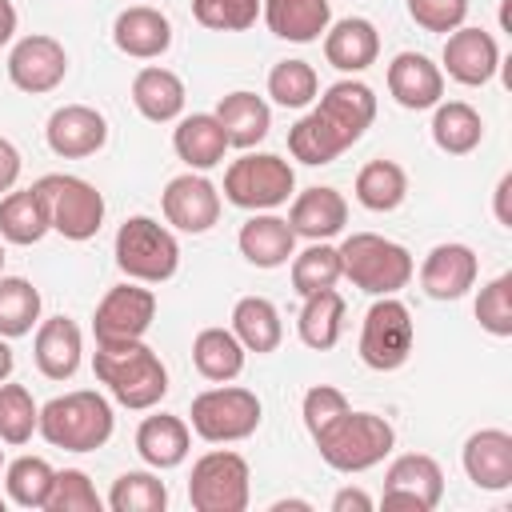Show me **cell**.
<instances>
[{"instance_id": "10", "label": "cell", "mask_w": 512, "mask_h": 512, "mask_svg": "<svg viewBox=\"0 0 512 512\" xmlns=\"http://www.w3.org/2000/svg\"><path fill=\"white\" fill-rule=\"evenodd\" d=\"M252 492L248 460L232 448H212L192 464L188 500L196 512H244Z\"/></svg>"}, {"instance_id": "5", "label": "cell", "mask_w": 512, "mask_h": 512, "mask_svg": "<svg viewBox=\"0 0 512 512\" xmlns=\"http://www.w3.org/2000/svg\"><path fill=\"white\" fill-rule=\"evenodd\" d=\"M112 256H116V268L136 284H164L180 268V244L172 228L152 216H128L116 228Z\"/></svg>"}, {"instance_id": "13", "label": "cell", "mask_w": 512, "mask_h": 512, "mask_svg": "<svg viewBox=\"0 0 512 512\" xmlns=\"http://www.w3.org/2000/svg\"><path fill=\"white\" fill-rule=\"evenodd\" d=\"M8 80L12 88L28 92V96H44L52 88L64 84L68 76V52L56 36L48 32H32V36H20L8 52Z\"/></svg>"}, {"instance_id": "4", "label": "cell", "mask_w": 512, "mask_h": 512, "mask_svg": "<svg viewBox=\"0 0 512 512\" xmlns=\"http://www.w3.org/2000/svg\"><path fill=\"white\" fill-rule=\"evenodd\" d=\"M396 448V428L376 416V412H356L348 408L336 424H328L316 436V452L332 472H368L376 464H384V456Z\"/></svg>"}, {"instance_id": "7", "label": "cell", "mask_w": 512, "mask_h": 512, "mask_svg": "<svg viewBox=\"0 0 512 512\" xmlns=\"http://www.w3.org/2000/svg\"><path fill=\"white\" fill-rule=\"evenodd\" d=\"M296 192V172L276 152H244L224 172V200L244 212H272Z\"/></svg>"}, {"instance_id": "37", "label": "cell", "mask_w": 512, "mask_h": 512, "mask_svg": "<svg viewBox=\"0 0 512 512\" xmlns=\"http://www.w3.org/2000/svg\"><path fill=\"white\" fill-rule=\"evenodd\" d=\"M288 264H292L288 276H292V292H296V296H312V292L336 288V280H344V272H340V252H336V244H328V240H308V248H304V252H292Z\"/></svg>"}, {"instance_id": "9", "label": "cell", "mask_w": 512, "mask_h": 512, "mask_svg": "<svg viewBox=\"0 0 512 512\" xmlns=\"http://www.w3.org/2000/svg\"><path fill=\"white\" fill-rule=\"evenodd\" d=\"M416 348V324L400 296H376L360 324V360L372 372H396Z\"/></svg>"}, {"instance_id": "27", "label": "cell", "mask_w": 512, "mask_h": 512, "mask_svg": "<svg viewBox=\"0 0 512 512\" xmlns=\"http://www.w3.org/2000/svg\"><path fill=\"white\" fill-rule=\"evenodd\" d=\"M272 36L288 44H316L332 24V0H260Z\"/></svg>"}, {"instance_id": "50", "label": "cell", "mask_w": 512, "mask_h": 512, "mask_svg": "<svg viewBox=\"0 0 512 512\" xmlns=\"http://www.w3.org/2000/svg\"><path fill=\"white\" fill-rule=\"evenodd\" d=\"M332 512H372V496L364 492V488H340L336 496H332Z\"/></svg>"}, {"instance_id": "44", "label": "cell", "mask_w": 512, "mask_h": 512, "mask_svg": "<svg viewBox=\"0 0 512 512\" xmlns=\"http://www.w3.org/2000/svg\"><path fill=\"white\" fill-rule=\"evenodd\" d=\"M100 508H104V500H100V492L84 468H60L56 472L44 512H100Z\"/></svg>"}, {"instance_id": "6", "label": "cell", "mask_w": 512, "mask_h": 512, "mask_svg": "<svg viewBox=\"0 0 512 512\" xmlns=\"http://www.w3.org/2000/svg\"><path fill=\"white\" fill-rule=\"evenodd\" d=\"M264 420V408H260V396L252 388H240V384H216V388H204L200 396H192V412H188V428L208 440V444H236V440H248Z\"/></svg>"}, {"instance_id": "14", "label": "cell", "mask_w": 512, "mask_h": 512, "mask_svg": "<svg viewBox=\"0 0 512 512\" xmlns=\"http://www.w3.org/2000/svg\"><path fill=\"white\" fill-rule=\"evenodd\" d=\"M160 212H164V224H172L176 232L200 236L220 220V188L204 172H180L164 184Z\"/></svg>"}, {"instance_id": "22", "label": "cell", "mask_w": 512, "mask_h": 512, "mask_svg": "<svg viewBox=\"0 0 512 512\" xmlns=\"http://www.w3.org/2000/svg\"><path fill=\"white\" fill-rule=\"evenodd\" d=\"M284 220L296 232V240H332L348 224V200L336 188L316 184V188L292 192V208Z\"/></svg>"}, {"instance_id": "56", "label": "cell", "mask_w": 512, "mask_h": 512, "mask_svg": "<svg viewBox=\"0 0 512 512\" xmlns=\"http://www.w3.org/2000/svg\"><path fill=\"white\" fill-rule=\"evenodd\" d=\"M4 464H8V460H4V448H0V476H4Z\"/></svg>"}, {"instance_id": "33", "label": "cell", "mask_w": 512, "mask_h": 512, "mask_svg": "<svg viewBox=\"0 0 512 512\" xmlns=\"http://www.w3.org/2000/svg\"><path fill=\"white\" fill-rule=\"evenodd\" d=\"M300 316H296V336L304 348L312 352H328L336 348L340 332H344V296L336 288H320L312 296H300Z\"/></svg>"}, {"instance_id": "57", "label": "cell", "mask_w": 512, "mask_h": 512, "mask_svg": "<svg viewBox=\"0 0 512 512\" xmlns=\"http://www.w3.org/2000/svg\"><path fill=\"white\" fill-rule=\"evenodd\" d=\"M4 504H8V496H0V512H4Z\"/></svg>"}, {"instance_id": "15", "label": "cell", "mask_w": 512, "mask_h": 512, "mask_svg": "<svg viewBox=\"0 0 512 512\" xmlns=\"http://www.w3.org/2000/svg\"><path fill=\"white\" fill-rule=\"evenodd\" d=\"M500 68V44L492 32L460 24L444 36V52H440V72L464 88H480L496 76Z\"/></svg>"}, {"instance_id": "34", "label": "cell", "mask_w": 512, "mask_h": 512, "mask_svg": "<svg viewBox=\"0 0 512 512\" xmlns=\"http://www.w3.org/2000/svg\"><path fill=\"white\" fill-rule=\"evenodd\" d=\"M484 140V120L464 100H440L432 108V144L448 156H468Z\"/></svg>"}, {"instance_id": "8", "label": "cell", "mask_w": 512, "mask_h": 512, "mask_svg": "<svg viewBox=\"0 0 512 512\" xmlns=\"http://www.w3.org/2000/svg\"><path fill=\"white\" fill-rule=\"evenodd\" d=\"M36 192L44 196L48 208V224L52 232H60L64 240H92L104 224V196L92 180L72 176V172H48L36 180Z\"/></svg>"}, {"instance_id": "12", "label": "cell", "mask_w": 512, "mask_h": 512, "mask_svg": "<svg viewBox=\"0 0 512 512\" xmlns=\"http://www.w3.org/2000/svg\"><path fill=\"white\" fill-rule=\"evenodd\" d=\"M444 496V468L428 452H404L384 468L380 504L396 512H432Z\"/></svg>"}, {"instance_id": "16", "label": "cell", "mask_w": 512, "mask_h": 512, "mask_svg": "<svg viewBox=\"0 0 512 512\" xmlns=\"http://www.w3.org/2000/svg\"><path fill=\"white\" fill-rule=\"evenodd\" d=\"M316 112L340 136V144L352 148L372 128V120H376V92L364 80L344 76V80L328 84L324 96H316Z\"/></svg>"}, {"instance_id": "46", "label": "cell", "mask_w": 512, "mask_h": 512, "mask_svg": "<svg viewBox=\"0 0 512 512\" xmlns=\"http://www.w3.org/2000/svg\"><path fill=\"white\" fill-rule=\"evenodd\" d=\"M196 24L212 32H244L260 16V0H192Z\"/></svg>"}, {"instance_id": "11", "label": "cell", "mask_w": 512, "mask_h": 512, "mask_svg": "<svg viewBox=\"0 0 512 512\" xmlns=\"http://www.w3.org/2000/svg\"><path fill=\"white\" fill-rule=\"evenodd\" d=\"M156 320V292L148 284L124 280L104 292V300L92 312V336L96 344H128L144 340Z\"/></svg>"}, {"instance_id": "49", "label": "cell", "mask_w": 512, "mask_h": 512, "mask_svg": "<svg viewBox=\"0 0 512 512\" xmlns=\"http://www.w3.org/2000/svg\"><path fill=\"white\" fill-rule=\"evenodd\" d=\"M20 168H24V160H20V148H16L8 136H0V192H12V188H16V180H20Z\"/></svg>"}, {"instance_id": "26", "label": "cell", "mask_w": 512, "mask_h": 512, "mask_svg": "<svg viewBox=\"0 0 512 512\" xmlns=\"http://www.w3.org/2000/svg\"><path fill=\"white\" fill-rule=\"evenodd\" d=\"M236 248L252 268H284L292 260V252H296V232L276 212H252L240 224Z\"/></svg>"}, {"instance_id": "1", "label": "cell", "mask_w": 512, "mask_h": 512, "mask_svg": "<svg viewBox=\"0 0 512 512\" xmlns=\"http://www.w3.org/2000/svg\"><path fill=\"white\" fill-rule=\"evenodd\" d=\"M92 372L108 388V396L128 412H152L168 396V368L144 340L96 344Z\"/></svg>"}, {"instance_id": "32", "label": "cell", "mask_w": 512, "mask_h": 512, "mask_svg": "<svg viewBox=\"0 0 512 512\" xmlns=\"http://www.w3.org/2000/svg\"><path fill=\"white\" fill-rule=\"evenodd\" d=\"M52 232L48 224V208H44V196L32 188H12L0 196V240L8 244H40L44 236Z\"/></svg>"}, {"instance_id": "43", "label": "cell", "mask_w": 512, "mask_h": 512, "mask_svg": "<svg viewBox=\"0 0 512 512\" xmlns=\"http://www.w3.org/2000/svg\"><path fill=\"white\" fill-rule=\"evenodd\" d=\"M36 424H40V404L32 400V392L24 384L4 380L0 384V440L20 448L32 440Z\"/></svg>"}, {"instance_id": "31", "label": "cell", "mask_w": 512, "mask_h": 512, "mask_svg": "<svg viewBox=\"0 0 512 512\" xmlns=\"http://www.w3.org/2000/svg\"><path fill=\"white\" fill-rule=\"evenodd\" d=\"M236 340L244 344V352H256V356H268L280 348L284 340V320H280V308L268 300V296H240L232 304V324Z\"/></svg>"}, {"instance_id": "47", "label": "cell", "mask_w": 512, "mask_h": 512, "mask_svg": "<svg viewBox=\"0 0 512 512\" xmlns=\"http://www.w3.org/2000/svg\"><path fill=\"white\" fill-rule=\"evenodd\" d=\"M348 408H352V404H348V396H344L340 388H332V384H312V388L304 392V400H300V416H304L308 436L316 440V436H320L328 424H336Z\"/></svg>"}, {"instance_id": "54", "label": "cell", "mask_w": 512, "mask_h": 512, "mask_svg": "<svg viewBox=\"0 0 512 512\" xmlns=\"http://www.w3.org/2000/svg\"><path fill=\"white\" fill-rule=\"evenodd\" d=\"M284 508H300V512H308L312 504H308V500H276V504H272V512H284Z\"/></svg>"}, {"instance_id": "55", "label": "cell", "mask_w": 512, "mask_h": 512, "mask_svg": "<svg viewBox=\"0 0 512 512\" xmlns=\"http://www.w3.org/2000/svg\"><path fill=\"white\" fill-rule=\"evenodd\" d=\"M0 276H4V240H0Z\"/></svg>"}, {"instance_id": "24", "label": "cell", "mask_w": 512, "mask_h": 512, "mask_svg": "<svg viewBox=\"0 0 512 512\" xmlns=\"http://www.w3.org/2000/svg\"><path fill=\"white\" fill-rule=\"evenodd\" d=\"M320 40H324V60H328L336 72H344V76H360V72L372 68L376 56H380V32H376V24L364 20V16L332 20Z\"/></svg>"}, {"instance_id": "19", "label": "cell", "mask_w": 512, "mask_h": 512, "mask_svg": "<svg viewBox=\"0 0 512 512\" xmlns=\"http://www.w3.org/2000/svg\"><path fill=\"white\" fill-rule=\"evenodd\" d=\"M464 476L480 488V492H504L512 488V432L504 428H480L464 440L460 452Z\"/></svg>"}, {"instance_id": "42", "label": "cell", "mask_w": 512, "mask_h": 512, "mask_svg": "<svg viewBox=\"0 0 512 512\" xmlns=\"http://www.w3.org/2000/svg\"><path fill=\"white\" fill-rule=\"evenodd\" d=\"M268 96L280 108H308L320 96V76L308 60H280L268 72Z\"/></svg>"}, {"instance_id": "39", "label": "cell", "mask_w": 512, "mask_h": 512, "mask_svg": "<svg viewBox=\"0 0 512 512\" xmlns=\"http://www.w3.org/2000/svg\"><path fill=\"white\" fill-rule=\"evenodd\" d=\"M56 468L44 456H16L4 464V496L20 508H44Z\"/></svg>"}, {"instance_id": "18", "label": "cell", "mask_w": 512, "mask_h": 512, "mask_svg": "<svg viewBox=\"0 0 512 512\" xmlns=\"http://www.w3.org/2000/svg\"><path fill=\"white\" fill-rule=\"evenodd\" d=\"M476 276H480V260L460 240L436 244L420 264V288L428 300H460L476 288Z\"/></svg>"}, {"instance_id": "20", "label": "cell", "mask_w": 512, "mask_h": 512, "mask_svg": "<svg viewBox=\"0 0 512 512\" xmlns=\"http://www.w3.org/2000/svg\"><path fill=\"white\" fill-rule=\"evenodd\" d=\"M112 44L132 60H160L172 48V20L152 4H128L112 20Z\"/></svg>"}, {"instance_id": "25", "label": "cell", "mask_w": 512, "mask_h": 512, "mask_svg": "<svg viewBox=\"0 0 512 512\" xmlns=\"http://www.w3.org/2000/svg\"><path fill=\"white\" fill-rule=\"evenodd\" d=\"M136 452L148 468L156 472H168V468H180L192 452V428L184 416H172V412H152L140 420L136 428Z\"/></svg>"}, {"instance_id": "30", "label": "cell", "mask_w": 512, "mask_h": 512, "mask_svg": "<svg viewBox=\"0 0 512 512\" xmlns=\"http://www.w3.org/2000/svg\"><path fill=\"white\" fill-rule=\"evenodd\" d=\"M216 120H220V128H224V136H228V148H244V152H248V148H256V144L268 136V128H272V108H268L264 96H256V92H248V88H236V92L220 96Z\"/></svg>"}, {"instance_id": "48", "label": "cell", "mask_w": 512, "mask_h": 512, "mask_svg": "<svg viewBox=\"0 0 512 512\" xmlns=\"http://www.w3.org/2000/svg\"><path fill=\"white\" fill-rule=\"evenodd\" d=\"M408 16H412L424 32H440V36H448L452 28L464 24V16H468V0H408Z\"/></svg>"}, {"instance_id": "41", "label": "cell", "mask_w": 512, "mask_h": 512, "mask_svg": "<svg viewBox=\"0 0 512 512\" xmlns=\"http://www.w3.org/2000/svg\"><path fill=\"white\" fill-rule=\"evenodd\" d=\"M288 152H292V160H300V164H308V168H320V164H332L340 152H348L344 144H340V136L320 120V112L312 108V112H304L292 128H288Z\"/></svg>"}, {"instance_id": "29", "label": "cell", "mask_w": 512, "mask_h": 512, "mask_svg": "<svg viewBox=\"0 0 512 512\" xmlns=\"http://www.w3.org/2000/svg\"><path fill=\"white\" fill-rule=\"evenodd\" d=\"M184 80L172 72V68H160V64H148L132 76V104L144 120L152 124H172L184 116Z\"/></svg>"}, {"instance_id": "28", "label": "cell", "mask_w": 512, "mask_h": 512, "mask_svg": "<svg viewBox=\"0 0 512 512\" xmlns=\"http://www.w3.org/2000/svg\"><path fill=\"white\" fill-rule=\"evenodd\" d=\"M172 152L188 164V172H208L224 160L228 152V136L216 120V112H192L180 116L172 128Z\"/></svg>"}, {"instance_id": "2", "label": "cell", "mask_w": 512, "mask_h": 512, "mask_svg": "<svg viewBox=\"0 0 512 512\" xmlns=\"http://www.w3.org/2000/svg\"><path fill=\"white\" fill-rule=\"evenodd\" d=\"M36 432L64 452H96L112 440L116 432V412L104 392L96 388H76L64 396H52L40 404V424Z\"/></svg>"}, {"instance_id": "3", "label": "cell", "mask_w": 512, "mask_h": 512, "mask_svg": "<svg viewBox=\"0 0 512 512\" xmlns=\"http://www.w3.org/2000/svg\"><path fill=\"white\" fill-rule=\"evenodd\" d=\"M340 272L368 296H396L416 276V260L404 244L380 236V232H352L336 244Z\"/></svg>"}, {"instance_id": "52", "label": "cell", "mask_w": 512, "mask_h": 512, "mask_svg": "<svg viewBox=\"0 0 512 512\" xmlns=\"http://www.w3.org/2000/svg\"><path fill=\"white\" fill-rule=\"evenodd\" d=\"M16 24H20V16H16V4L12 0H0V48L16 36Z\"/></svg>"}, {"instance_id": "51", "label": "cell", "mask_w": 512, "mask_h": 512, "mask_svg": "<svg viewBox=\"0 0 512 512\" xmlns=\"http://www.w3.org/2000/svg\"><path fill=\"white\" fill-rule=\"evenodd\" d=\"M508 192H512V176L504 172L500 184H496V220L500 228H512V212H508Z\"/></svg>"}, {"instance_id": "17", "label": "cell", "mask_w": 512, "mask_h": 512, "mask_svg": "<svg viewBox=\"0 0 512 512\" xmlns=\"http://www.w3.org/2000/svg\"><path fill=\"white\" fill-rule=\"evenodd\" d=\"M44 140L56 156L84 160L108 144V120L92 104H60L44 124Z\"/></svg>"}, {"instance_id": "21", "label": "cell", "mask_w": 512, "mask_h": 512, "mask_svg": "<svg viewBox=\"0 0 512 512\" xmlns=\"http://www.w3.org/2000/svg\"><path fill=\"white\" fill-rule=\"evenodd\" d=\"M388 96L408 112L436 108L444 100L440 64H432L424 52H396L392 64H388Z\"/></svg>"}, {"instance_id": "38", "label": "cell", "mask_w": 512, "mask_h": 512, "mask_svg": "<svg viewBox=\"0 0 512 512\" xmlns=\"http://www.w3.org/2000/svg\"><path fill=\"white\" fill-rule=\"evenodd\" d=\"M112 512H164L168 508V484L156 476V468H132L120 472L108 488Z\"/></svg>"}, {"instance_id": "40", "label": "cell", "mask_w": 512, "mask_h": 512, "mask_svg": "<svg viewBox=\"0 0 512 512\" xmlns=\"http://www.w3.org/2000/svg\"><path fill=\"white\" fill-rule=\"evenodd\" d=\"M40 324V292L24 276H0V336L20 340Z\"/></svg>"}, {"instance_id": "23", "label": "cell", "mask_w": 512, "mask_h": 512, "mask_svg": "<svg viewBox=\"0 0 512 512\" xmlns=\"http://www.w3.org/2000/svg\"><path fill=\"white\" fill-rule=\"evenodd\" d=\"M32 360L40 368V376L48 380H72L80 360H84V332L76 320L68 316H48L36 324L32 336Z\"/></svg>"}, {"instance_id": "53", "label": "cell", "mask_w": 512, "mask_h": 512, "mask_svg": "<svg viewBox=\"0 0 512 512\" xmlns=\"http://www.w3.org/2000/svg\"><path fill=\"white\" fill-rule=\"evenodd\" d=\"M12 368H16V356H12V344L0 336V384L12 376Z\"/></svg>"}, {"instance_id": "45", "label": "cell", "mask_w": 512, "mask_h": 512, "mask_svg": "<svg viewBox=\"0 0 512 512\" xmlns=\"http://www.w3.org/2000/svg\"><path fill=\"white\" fill-rule=\"evenodd\" d=\"M476 320L496 340H508L512 336V276L508 272L492 276L480 288V296H476Z\"/></svg>"}, {"instance_id": "36", "label": "cell", "mask_w": 512, "mask_h": 512, "mask_svg": "<svg viewBox=\"0 0 512 512\" xmlns=\"http://www.w3.org/2000/svg\"><path fill=\"white\" fill-rule=\"evenodd\" d=\"M352 192H356L360 208H368V212H396L408 196V172L396 160H368L356 172Z\"/></svg>"}, {"instance_id": "35", "label": "cell", "mask_w": 512, "mask_h": 512, "mask_svg": "<svg viewBox=\"0 0 512 512\" xmlns=\"http://www.w3.org/2000/svg\"><path fill=\"white\" fill-rule=\"evenodd\" d=\"M244 344L236 340L232 328H200L192 340V364L204 380L212 384H228L244 372Z\"/></svg>"}]
</instances>
